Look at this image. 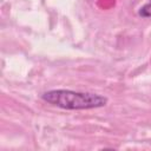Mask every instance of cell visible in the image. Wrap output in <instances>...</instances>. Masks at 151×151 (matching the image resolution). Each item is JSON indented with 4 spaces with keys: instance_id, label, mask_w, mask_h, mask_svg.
<instances>
[{
    "instance_id": "cell-2",
    "label": "cell",
    "mask_w": 151,
    "mask_h": 151,
    "mask_svg": "<svg viewBox=\"0 0 151 151\" xmlns=\"http://www.w3.org/2000/svg\"><path fill=\"white\" fill-rule=\"evenodd\" d=\"M139 15L143 18H150L151 17V0L149 2H146L144 6H142L139 8Z\"/></svg>"
},
{
    "instance_id": "cell-1",
    "label": "cell",
    "mask_w": 151,
    "mask_h": 151,
    "mask_svg": "<svg viewBox=\"0 0 151 151\" xmlns=\"http://www.w3.org/2000/svg\"><path fill=\"white\" fill-rule=\"evenodd\" d=\"M41 99L47 104L65 110H91L107 104V98L104 96L64 88L50 90L41 94Z\"/></svg>"
}]
</instances>
